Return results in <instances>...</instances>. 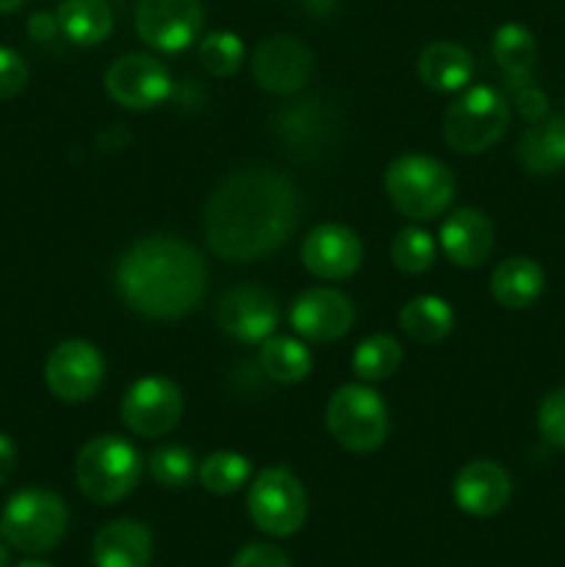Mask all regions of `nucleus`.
<instances>
[{"instance_id": "nucleus-11", "label": "nucleus", "mask_w": 565, "mask_h": 567, "mask_svg": "<svg viewBox=\"0 0 565 567\" xmlns=\"http://www.w3.org/2000/svg\"><path fill=\"white\" fill-rule=\"evenodd\" d=\"M205 11L199 0H138L136 33L161 53H181L199 37Z\"/></svg>"}, {"instance_id": "nucleus-36", "label": "nucleus", "mask_w": 565, "mask_h": 567, "mask_svg": "<svg viewBox=\"0 0 565 567\" xmlns=\"http://www.w3.org/2000/svg\"><path fill=\"white\" fill-rule=\"evenodd\" d=\"M230 567H291L286 554L269 543H253V546L242 548L233 559Z\"/></svg>"}, {"instance_id": "nucleus-34", "label": "nucleus", "mask_w": 565, "mask_h": 567, "mask_svg": "<svg viewBox=\"0 0 565 567\" xmlns=\"http://www.w3.org/2000/svg\"><path fill=\"white\" fill-rule=\"evenodd\" d=\"M510 92H513L515 109L524 120L537 122L548 114V100L543 89L537 86L532 78H521V81H510Z\"/></svg>"}, {"instance_id": "nucleus-35", "label": "nucleus", "mask_w": 565, "mask_h": 567, "mask_svg": "<svg viewBox=\"0 0 565 567\" xmlns=\"http://www.w3.org/2000/svg\"><path fill=\"white\" fill-rule=\"evenodd\" d=\"M28 64L11 48H0V100H11L25 89Z\"/></svg>"}, {"instance_id": "nucleus-41", "label": "nucleus", "mask_w": 565, "mask_h": 567, "mask_svg": "<svg viewBox=\"0 0 565 567\" xmlns=\"http://www.w3.org/2000/svg\"><path fill=\"white\" fill-rule=\"evenodd\" d=\"M17 567H50V565H44V563H39V559H28V563H20Z\"/></svg>"}, {"instance_id": "nucleus-37", "label": "nucleus", "mask_w": 565, "mask_h": 567, "mask_svg": "<svg viewBox=\"0 0 565 567\" xmlns=\"http://www.w3.org/2000/svg\"><path fill=\"white\" fill-rule=\"evenodd\" d=\"M55 31H59V20H55V14H48V11H37L28 20V33L37 42H48V39L55 37Z\"/></svg>"}, {"instance_id": "nucleus-28", "label": "nucleus", "mask_w": 565, "mask_h": 567, "mask_svg": "<svg viewBox=\"0 0 565 567\" xmlns=\"http://www.w3.org/2000/svg\"><path fill=\"white\" fill-rule=\"evenodd\" d=\"M402 363V347L393 336L377 332L363 338L352 352V371L360 382H382L397 374Z\"/></svg>"}, {"instance_id": "nucleus-32", "label": "nucleus", "mask_w": 565, "mask_h": 567, "mask_svg": "<svg viewBox=\"0 0 565 567\" xmlns=\"http://www.w3.org/2000/svg\"><path fill=\"white\" fill-rule=\"evenodd\" d=\"M194 474H197L194 454L181 443H164L150 454V476L161 487H170V491L186 487L194 480Z\"/></svg>"}, {"instance_id": "nucleus-26", "label": "nucleus", "mask_w": 565, "mask_h": 567, "mask_svg": "<svg viewBox=\"0 0 565 567\" xmlns=\"http://www.w3.org/2000/svg\"><path fill=\"white\" fill-rule=\"evenodd\" d=\"M310 369H314V358H310L308 347L297 338L269 336L260 343V371L271 382L297 385L310 374Z\"/></svg>"}, {"instance_id": "nucleus-10", "label": "nucleus", "mask_w": 565, "mask_h": 567, "mask_svg": "<svg viewBox=\"0 0 565 567\" xmlns=\"http://www.w3.org/2000/svg\"><path fill=\"white\" fill-rule=\"evenodd\" d=\"M105 380V360L94 343L72 338L59 343L44 363V382L61 402H86Z\"/></svg>"}, {"instance_id": "nucleus-5", "label": "nucleus", "mask_w": 565, "mask_h": 567, "mask_svg": "<svg viewBox=\"0 0 565 567\" xmlns=\"http://www.w3.org/2000/svg\"><path fill=\"white\" fill-rule=\"evenodd\" d=\"M66 524L64 498L42 487L14 493L0 513V535L22 554H44L59 546Z\"/></svg>"}, {"instance_id": "nucleus-7", "label": "nucleus", "mask_w": 565, "mask_h": 567, "mask_svg": "<svg viewBox=\"0 0 565 567\" xmlns=\"http://www.w3.org/2000/svg\"><path fill=\"white\" fill-rule=\"evenodd\" d=\"M510 122V105L493 86H465L443 114V138L463 155L491 150L504 136Z\"/></svg>"}, {"instance_id": "nucleus-4", "label": "nucleus", "mask_w": 565, "mask_h": 567, "mask_svg": "<svg viewBox=\"0 0 565 567\" xmlns=\"http://www.w3.org/2000/svg\"><path fill=\"white\" fill-rule=\"evenodd\" d=\"M142 474V454L120 435L92 437L75 457L78 491L94 504H116L131 496Z\"/></svg>"}, {"instance_id": "nucleus-40", "label": "nucleus", "mask_w": 565, "mask_h": 567, "mask_svg": "<svg viewBox=\"0 0 565 567\" xmlns=\"http://www.w3.org/2000/svg\"><path fill=\"white\" fill-rule=\"evenodd\" d=\"M0 567H9V551H6L3 543H0Z\"/></svg>"}, {"instance_id": "nucleus-13", "label": "nucleus", "mask_w": 565, "mask_h": 567, "mask_svg": "<svg viewBox=\"0 0 565 567\" xmlns=\"http://www.w3.org/2000/svg\"><path fill=\"white\" fill-rule=\"evenodd\" d=\"M103 83L109 97L131 111L155 109L172 94L170 70L147 53H127L111 61Z\"/></svg>"}, {"instance_id": "nucleus-31", "label": "nucleus", "mask_w": 565, "mask_h": 567, "mask_svg": "<svg viewBox=\"0 0 565 567\" xmlns=\"http://www.w3.org/2000/svg\"><path fill=\"white\" fill-rule=\"evenodd\" d=\"M197 55L208 75L230 78L244 64V42L233 31H214L199 42Z\"/></svg>"}, {"instance_id": "nucleus-38", "label": "nucleus", "mask_w": 565, "mask_h": 567, "mask_svg": "<svg viewBox=\"0 0 565 567\" xmlns=\"http://www.w3.org/2000/svg\"><path fill=\"white\" fill-rule=\"evenodd\" d=\"M14 468H17V446L9 435L0 432V485H6V482L11 480Z\"/></svg>"}, {"instance_id": "nucleus-22", "label": "nucleus", "mask_w": 565, "mask_h": 567, "mask_svg": "<svg viewBox=\"0 0 565 567\" xmlns=\"http://www.w3.org/2000/svg\"><path fill=\"white\" fill-rule=\"evenodd\" d=\"M518 161L530 175L552 177L565 169V120L543 116L518 138Z\"/></svg>"}, {"instance_id": "nucleus-39", "label": "nucleus", "mask_w": 565, "mask_h": 567, "mask_svg": "<svg viewBox=\"0 0 565 567\" xmlns=\"http://www.w3.org/2000/svg\"><path fill=\"white\" fill-rule=\"evenodd\" d=\"M25 3V0H0V11H14V9H20V6Z\"/></svg>"}, {"instance_id": "nucleus-9", "label": "nucleus", "mask_w": 565, "mask_h": 567, "mask_svg": "<svg viewBox=\"0 0 565 567\" xmlns=\"http://www.w3.org/2000/svg\"><path fill=\"white\" fill-rule=\"evenodd\" d=\"M120 415L133 435L164 437L183 415L181 388L166 377H142L122 396Z\"/></svg>"}, {"instance_id": "nucleus-1", "label": "nucleus", "mask_w": 565, "mask_h": 567, "mask_svg": "<svg viewBox=\"0 0 565 567\" xmlns=\"http://www.w3.org/2000/svg\"><path fill=\"white\" fill-rule=\"evenodd\" d=\"M299 192L282 172L247 166L222 177L205 205V241L227 264L275 255L294 236Z\"/></svg>"}, {"instance_id": "nucleus-24", "label": "nucleus", "mask_w": 565, "mask_h": 567, "mask_svg": "<svg viewBox=\"0 0 565 567\" xmlns=\"http://www.w3.org/2000/svg\"><path fill=\"white\" fill-rule=\"evenodd\" d=\"M399 327L413 343L430 347V343L443 341L452 332L454 310L446 299L421 293L399 310Z\"/></svg>"}, {"instance_id": "nucleus-20", "label": "nucleus", "mask_w": 565, "mask_h": 567, "mask_svg": "<svg viewBox=\"0 0 565 567\" xmlns=\"http://www.w3.org/2000/svg\"><path fill=\"white\" fill-rule=\"evenodd\" d=\"M92 559L94 567H147L153 559V535L138 520H111L94 537Z\"/></svg>"}, {"instance_id": "nucleus-29", "label": "nucleus", "mask_w": 565, "mask_h": 567, "mask_svg": "<svg viewBox=\"0 0 565 567\" xmlns=\"http://www.w3.org/2000/svg\"><path fill=\"white\" fill-rule=\"evenodd\" d=\"M253 476V465L238 452H214L197 465V480L214 496H233Z\"/></svg>"}, {"instance_id": "nucleus-12", "label": "nucleus", "mask_w": 565, "mask_h": 567, "mask_svg": "<svg viewBox=\"0 0 565 567\" xmlns=\"http://www.w3.org/2000/svg\"><path fill=\"white\" fill-rule=\"evenodd\" d=\"M216 327L238 343H264L280 324L275 293L260 286H233L216 302Z\"/></svg>"}, {"instance_id": "nucleus-15", "label": "nucleus", "mask_w": 565, "mask_h": 567, "mask_svg": "<svg viewBox=\"0 0 565 567\" xmlns=\"http://www.w3.org/2000/svg\"><path fill=\"white\" fill-rule=\"evenodd\" d=\"M294 332L310 343H330L347 336L355 324L352 299L336 288H308L288 310Z\"/></svg>"}, {"instance_id": "nucleus-21", "label": "nucleus", "mask_w": 565, "mask_h": 567, "mask_svg": "<svg viewBox=\"0 0 565 567\" xmlns=\"http://www.w3.org/2000/svg\"><path fill=\"white\" fill-rule=\"evenodd\" d=\"M474 55L458 42H432L415 61L419 81L432 92H463L474 78Z\"/></svg>"}, {"instance_id": "nucleus-6", "label": "nucleus", "mask_w": 565, "mask_h": 567, "mask_svg": "<svg viewBox=\"0 0 565 567\" xmlns=\"http://www.w3.org/2000/svg\"><path fill=\"white\" fill-rule=\"evenodd\" d=\"M325 424L332 441L352 454H369L386 443L391 419L388 404L369 385H341L330 396Z\"/></svg>"}, {"instance_id": "nucleus-33", "label": "nucleus", "mask_w": 565, "mask_h": 567, "mask_svg": "<svg viewBox=\"0 0 565 567\" xmlns=\"http://www.w3.org/2000/svg\"><path fill=\"white\" fill-rule=\"evenodd\" d=\"M537 430H541L543 441L565 449V385L554 388L543 396L541 408H537Z\"/></svg>"}, {"instance_id": "nucleus-18", "label": "nucleus", "mask_w": 565, "mask_h": 567, "mask_svg": "<svg viewBox=\"0 0 565 567\" xmlns=\"http://www.w3.org/2000/svg\"><path fill=\"white\" fill-rule=\"evenodd\" d=\"M338 131V120L332 109L321 100H297L280 111L277 116V136L286 142L288 153L297 158H310V155L325 153L332 144V133Z\"/></svg>"}, {"instance_id": "nucleus-16", "label": "nucleus", "mask_w": 565, "mask_h": 567, "mask_svg": "<svg viewBox=\"0 0 565 567\" xmlns=\"http://www.w3.org/2000/svg\"><path fill=\"white\" fill-rule=\"evenodd\" d=\"M299 258H302L305 269L319 280H347L363 260V244L352 227L327 221L305 236Z\"/></svg>"}, {"instance_id": "nucleus-30", "label": "nucleus", "mask_w": 565, "mask_h": 567, "mask_svg": "<svg viewBox=\"0 0 565 567\" xmlns=\"http://www.w3.org/2000/svg\"><path fill=\"white\" fill-rule=\"evenodd\" d=\"M435 238L421 227H404L391 241V260L404 275H424L435 264Z\"/></svg>"}, {"instance_id": "nucleus-3", "label": "nucleus", "mask_w": 565, "mask_h": 567, "mask_svg": "<svg viewBox=\"0 0 565 567\" xmlns=\"http://www.w3.org/2000/svg\"><path fill=\"white\" fill-rule=\"evenodd\" d=\"M458 183L443 161L424 153H404L386 169V194L410 221H430L452 205Z\"/></svg>"}, {"instance_id": "nucleus-14", "label": "nucleus", "mask_w": 565, "mask_h": 567, "mask_svg": "<svg viewBox=\"0 0 565 567\" xmlns=\"http://www.w3.org/2000/svg\"><path fill=\"white\" fill-rule=\"evenodd\" d=\"M249 66H253L255 83L264 92L286 97V94H297L308 83L314 53L302 39L291 33H275L253 50Z\"/></svg>"}, {"instance_id": "nucleus-2", "label": "nucleus", "mask_w": 565, "mask_h": 567, "mask_svg": "<svg viewBox=\"0 0 565 567\" xmlns=\"http://www.w3.org/2000/svg\"><path fill=\"white\" fill-rule=\"evenodd\" d=\"M205 288L203 252L177 236L138 238L116 264V291L144 319H183L203 302Z\"/></svg>"}, {"instance_id": "nucleus-17", "label": "nucleus", "mask_w": 565, "mask_h": 567, "mask_svg": "<svg viewBox=\"0 0 565 567\" xmlns=\"http://www.w3.org/2000/svg\"><path fill=\"white\" fill-rule=\"evenodd\" d=\"M454 504L471 518H491L502 513L513 496V480L507 468L493 460H471L452 482Z\"/></svg>"}, {"instance_id": "nucleus-23", "label": "nucleus", "mask_w": 565, "mask_h": 567, "mask_svg": "<svg viewBox=\"0 0 565 567\" xmlns=\"http://www.w3.org/2000/svg\"><path fill=\"white\" fill-rule=\"evenodd\" d=\"M546 286V275L532 258L515 255L502 260L491 275V293L502 308L524 310L535 302Z\"/></svg>"}, {"instance_id": "nucleus-25", "label": "nucleus", "mask_w": 565, "mask_h": 567, "mask_svg": "<svg viewBox=\"0 0 565 567\" xmlns=\"http://www.w3.org/2000/svg\"><path fill=\"white\" fill-rule=\"evenodd\" d=\"M59 31L81 48H94L114 28V14L105 0H64L55 11Z\"/></svg>"}, {"instance_id": "nucleus-8", "label": "nucleus", "mask_w": 565, "mask_h": 567, "mask_svg": "<svg viewBox=\"0 0 565 567\" xmlns=\"http://www.w3.org/2000/svg\"><path fill=\"white\" fill-rule=\"evenodd\" d=\"M249 520L271 537H288L308 518V493L302 482L282 465L264 468L247 493Z\"/></svg>"}, {"instance_id": "nucleus-19", "label": "nucleus", "mask_w": 565, "mask_h": 567, "mask_svg": "<svg viewBox=\"0 0 565 567\" xmlns=\"http://www.w3.org/2000/svg\"><path fill=\"white\" fill-rule=\"evenodd\" d=\"M438 244L454 266L474 269V266L485 264L487 255H491L493 225L482 210L458 208L443 219Z\"/></svg>"}, {"instance_id": "nucleus-27", "label": "nucleus", "mask_w": 565, "mask_h": 567, "mask_svg": "<svg viewBox=\"0 0 565 567\" xmlns=\"http://www.w3.org/2000/svg\"><path fill=\"white\" fill-rule=\"evenodd\" d=\"M491 53L499 70L507 75V81H521V78H532V66H535L537 59V42L530 28L518 25V22H504L493 33Z\"/></svg>"}]
</instances>
